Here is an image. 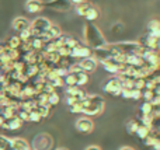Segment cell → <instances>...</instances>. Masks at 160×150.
Returning a JSON list of instances; mask_svg holds the SVG:
<instances>
[{"label":"cell","mask_w":160,"mask_h":150,"mask_svg":"<svg viewBox=\"0 0 160 150\" xmlns=\"http://www.w3.org/2000/svg\"><path fill=\"white\" fill-rule=\"evenodd\" d=\"M30 30H31V34H32V38H41L42 34L47 32L48 28L51 27L52 22L49 21L48 18L45 17H37L35 20L30 22Z\"/></svg>","instance_id":"obj_3"},{"label":"cell","mask_w":160,"mask_h":150,"mask_svg":"<svg viewBox=\"0 0 160 150\" xmlns=\"http://www.w3.org/2000/svg\"><path fill=\"white\" fill-rule=\"evenodd\" d=\"M59 100H61V97H59L58 93H56V91L51 93V94L48 95V105H49V107L56 105V104L59 103Z\"/></svg>","instance_id":"obj_25"},{"label":"cell","mask_w":160,"mask_h":150,"mask_svg":"<svg viewBox=\"0 0 160 150\" xmlns=\"http://www.w3.org/2000/svg\"><path fill=\"white\" fill-rule=\"evenodd\" d=\"M18 38L21 39V42H28V41H31V39H32V34H31V30L28 28V30H25V31H21V32H20V35H18Z\"/></svg>","instance_id":"obj_26"},{"label":"cell","mask_w":160,"mask_h":150,"mask_svg":"<svg viewBox=\"0 0 160 150\" xmlns=\"http://www.w3.org/2000/svg\"><path fill=\"white\" fill-rule=\"evenodd\" d=\"M152 111H153V107L150 105V103H146V101H145V103L141 105V114L142 115H150Z\"/></svg>","instance_id":"obj_27"},{"label":"cell","mask_w":160,"mask_h":150,"mask_svg":"<svg viewBox=\"0 0 160 150\" xmlns=\"http://www.w3.org/2000/svg\"><path fill=\"white\" fill-rule=\"evenodd\" d=\"M152 150H160V142L158 143H155V145L152 146Z\"/></svg>","instance_id":"obj_37"},{"label":"cell","mask_w":160,"mask_h":150,"mask_svg":"<svg viewBox=\"0 0 160 150\" xmlns=\"http://www.w3.org/2000/svg\"><path fill=\"white\" fill-rule=\"evenodd\" d=\"M69 108H70L72 114H82V105H80V103H76L75 105L69 107Z\"/></svg>","instance_id":"obj_34"},{"label":"cell","mask_w":160,"mask_h":150,"mask_svg":"<svg viewBox=\"0 0 160 150\" xmlns=\"http://www.w3.org/2000/svg\"><path fill=\"white\" fill-rule=\"evenodd\" d=\"M35 111L39 114V117L44 119V118H48L51 114V107L49 105H37Z\"/></svg>","instance_id":"obj_21"},{"label":"cell","mask_w":160,"mask_h":150,"mask_svg":"<svg viewBox=\"0 0 160 150\" xmlns=\"http://www.w3.org/2000/svg\"><path fill=\"white\" fill-rule=\"evenodd\" d=\"M101 65L104 66V69L108 73H112V75H118V63H117L114 59H108V60L101 62Z\"/></svg>","instance_id":"obj_16"},{"label":"cell","mask_w":160,"mask_h":150,"mask_svg":"<svg viewBox=\"0 0 160 150\" xmlns=\"http://www.w3.org/2000/svg\"><path fill=\"white\" fill-rule=\"evenodd\" d=\"M117 25H118V27H119V30H122V24H119V22H118V24H117ZM111 30H112V32H117V31H118V28H111Z\"/></svg>","instance_id":"obj_39"},{"label":"cell","mask_w":160,"mask_h":150,"mask_svg":"<svg viewBox=\"0 0 160 150\" xmlns=\"http://www.w3.org/2000/svg\"><path fill=\"white\" fill-rule=\"evenodd\" d=\"M131 98L132 100H141L142 98V91L141 90H131Z\"/></svg>","instance_id":"obj_33"},{"label":"cell","mask_w":160,"mask_h":150,"mask_svg":"<svg viewBox=\"0 0 160 150\" xmlns=\"http://www.w3.org/2000/svg\"><path fill=\"white\" fill-rule=\"evenodd\" d=\"M3 122H4V119H3V117H2V115H0V128H2Z\"/></svg>","instance_id":"obj_42"},{"label":"cell","mask_w":160,"mask_h":150,"mask_svg":"<svg viewBox=\"0 0 160 150\" xmlns=\"http://www.w3.org/2000/svg\"><path fill=\"white\" fill-rule=\"evenodd\" d=\"M86 150H101V149L98 146H88V148H86Z\"/></svg>","instance_id":"obj_38"},{"label":"cell","mask_w":160,"mask_h":150,"mask_svg":"<svg viewBox=\"0 0 160 150\" xmlns=\"http://www.w3.org/2000/svg\"><path fill=\"white\" fill-rule=\"evenodd\" d=\"M153 97H155V94H153V91H150V90H143V91H142V98H143L146 103H149Z\"/></svg>","instance_id":"obj_32"},{"label":"cell","mask_w":160,"mask_h":150,"mask_svg":"<svg viewBox=\"0 0 160 150\" xmlns=\"http://www.w3.org/2000/svg\"><path fill=\"white\" fill-rule=\"evenodd\" d=\"M133 89L143 91L145 90V79H135V80H133Z\"/></svg>","instance_id":"obj_31"},{"label":"cell","mask_w":160,"mask_h":150,"mask_svg":"<svg viewBox=\"0 0 160 150\" xmlns=\"http://www.w3.org/2000/svg\"><path fill=\"white\" fill-rule=\"evenodd\" d=\"M148 30H149V32L160 31V22L158 21V20H152V21H149V24H148Z\"/></svg>","instance_id":"obj_30"},{"label":"cell","mask_w":160,"mask_h":150,"mask_svg":"<svg viewBox=\"0 0 160 150\" xmlns=\"http://www.w3.org/2000/svg\"><path fill=\"white\" fill-rule=\"evenodd\" d=\"M53 145L52 138L49 136L48 133H41L38 136L34 138L32 140V150H51Z\"/></svg>","instance_id":"obj_4"},{"label":"cell","mask_w":160,"mask_h":150,"mask_svg":"<svg viewBox=\"0 0 160 150\" xmlns=\"http://www.w3.org/2000/svg\"><path fill=\"white\" fill-rule=\"evenodd\" d=\"M0 114H2V108H0Z\"/></svg>","instance_id":"obj_45"},{"label":"cell","mask_w":160,"mask_h":150,"mask_svg":"<svg viewBox=\"0 0 160 150\" xmlns=\"http://www.w3.org/2000/svg\"><path fill=\"white\" fill-rule=\"evenodd\" d=\"M11 149L13 150H30V145L25 139L21 138H16V139H11Z\"/></svg>","instance_id":"obj_14"},{"label":"cell","mask_w":160,"mask_h":150,"mask_svg":"<svg viewBox=\"0 0 160 150\" xmlns=\"http://www.w3.org/2000/svg\"><path fill=\"white\" fill-rule=\"evenodd\" d=\"M45 6L53 8L56 11H69L72 8V2L70 0H49Z\"/></svg>","instance_id":"obj_8"},{"label":"cell","mask_w":160,"mask_h":150,"mask_svg":"<svg viewBox=\"0 0 160 150\" xmlns=\"http://www.w3.org/2000/svg\"><path fill=\"white\" fill-rule=\"evenodd\" d=\"M21 45V39L18 38V35H13L11 38H8V41L6 42V46L10 49H18Z\"/></svg>","instance_id":"obj_17"},{"label":"cell","mask_w":160,"mask_h":150,"mask_svg":"<svg viewBox=\"0 0 160 150\" xmlns=\"http://www.w3.org/2000/svg\"><path fill=\"white\" fill-rule=\"evenodd\" d=\"M30 44H31V49L34 52H39V51H42V46H44L45 42L41 38H32L30 41Z\"/></svg>","instance_id":"obj_20"},{"label":"cell","mask_w":160,"mask_h":150,"mask_svg":"<svg viewBox=\"0 0 160 150\" xmlns=\"http://www.w3.org/2000/svg\"><path fill=\"white\" fill-rule=\"evenodd\" d=\"M70 2H72V4H79V3L86 2V0H70Z\"/></svg>","instance_id":"obj_40"},{"label":"cell","mask_w":160,"mask_h":150,"mask_svg":"<svg viewBox=\"0 0 160 150\" xmlns=\"http://www.w3.org/2000/svg\"><path fill=\"white\" fill-rule=\"evenodd\" d=\"M2 51H3V44H0V55H2Z\"/></svg>","instance_id":"obj_43"},{"label":"cell","mask_w":160,"mask_h":150,"mask_svg":"<svg viewBox=\"0 0 160 150\" xmlns=\"http://www.w3.org/2000/svg\"><path fill=\"white\" fill-rule=\"evenodd\" d=\"M21 126H22V122L17 117H14V118H11V119H4L2 128L8 129V131H17V129H20Z\"/></svg>","instance_id":"obj_13"},{"label":"cell","mask_w":160,"mask_h":150,"mask_svg":"<svg viewBox=\"0 0 160 150\" xmlns=\"http://www.w3.org/2000/svg\"><path fill=\"white\" fill-rule=\"evenodd\" d=\"M48 83H49L55 90L56 89H61V87L65 86V81H63V79H62V77H56V79H53V80L48 81Z\"/></svg>","instance_id":"obj_28"},{"label":"cell","mask_w":160,"mask_h":150,"mask_svg":"<svg viewBox=\"0 0 160 150\" xmlns=\"http://www.w3.org/2000/svg\"><path fill=\"white\" fill-rule=\"evenodd\" d=\"M98 17H100V11L93 6V7H91L90 10L87 11V14L84 16V18L87 20L88 22H93V21H96V20L98 18Z\"/></svg>","instance_id":"obj_19"},{"label":"cell","mask_w":160,"mask_h":150,"mask_svg":"<svg viewBox=\"0 0 160 150\" xmlns=\"http://www.w3.org/2000/svg\"><path fill=\"white\" fill-rule=\"evenodd\" d=\"M139 125H141V123L138 122V119H131L129 122L127 123V131L129 132V133L135 135V132H136V129L139 128Z\"/></svg>","instance_id":"obj_24"},{"label":"cell","mask_w":160,"mask_h":150,"mask_svg":"<svg viewBox=\"0 0 160 150\" xmlns=\"http://www.w3.org/2000/svg\"><path fill=\"white\" fill-rule=\"evenodd\" d=\"M79 65H80V67H82V70L84 73H91V72H94V70L97 69V66H98V62L96 60V59L91 56V58H86V59H82V60L79 62Z\"/></svg>","instance_id":"obj_9"},{"label":"cell","mask_w":160,"mask_h":150,"mask_svg":"<svg viewBox=\"0 0 160 150\" xmlns=\"http://www.w3.org/2000/svg\"><path fill=\"white\" fill-rule=\"evenodd\" d=\"M45 7V3L41 0H27L25 2V10L28 13H39Z\"/></svg>","instance_id":"obj_11"},{"label":"cell","mask_w":160,"mask_h":150,"mask_svg":"<svg viewBox=\"0 0 160 150\" xmlns=\"http://www.w3.org/2000/svg\"><path fill=\"white\" fill-rule=\"evenodd\" d=\"M91 7H93V4H91L90 2H82V3H79V4H75V11L78 16L84 17Z\"/></svg>","instance_id":"obj_15"},{"label":"cell","mask_w":160,"mask_h":150,"mask_svg":"<svg viewBox=\"0 0 160 150\" xmlns=\"http://www.w3.org/2000/svg\"><path fill=\"white\" fill-rule=\"evenodd\" d=\"M91 55H93V51L88 46H86L84 44H80L79 46L70 49L69 56L72 59H80V60H82V59H86V58H91Z\"/></svg>","instance_id":"obj_6"},{"label":"cell","mask_w":160,"mask_h":150,"mask_svg":"<svg viewBox=\"0 0 160 150\" xmlns=\"http://www.w3.org/2000/svg\"><path fill=\"white\" fill-rule=\"evenodd\" d=\"M149 133H150V129H148L146 126H142V125H139V128L136 129V132H135L136 136L142 140H143L146 136H149Z\"/></svg>","instance_id":"obj_23"},{"label":"cell","mask_w":160,"mask_h":150,"mask_svg":"<svg viewBox=\"0 0 160 150\" xmlns=\"http://www.w3.org/2000/svg\"><path fill=\"white\" fill-rule=\"evenodd\" d=\"M119 150H135V149H132V148H129V146H124V148H121Z\"/></svg>","instance_id":"obj_41"},{"label":"cell","mask_w":160,"mask_h":150,"mask_svg":"<svg viewBox=\"0 0 160 150\" xmlns=\"http://www.w3.org/2000/svg\"><path fill=\"white\" fill-rule=\"evenodd\" d=\"M56 51H58V46H56L55 41H48L42 46V52L44 53H52V52H56Z\"/></svg>","instance_id":"obj_22"},{"label":"cell","mask_w":160,"mask_h":150,"mask_svg":"<svg viewBox=\"0 0 160 150\" xmlns=\"http://www.w3.org/2000/svg\"><path fill=\"white\" fill-rule=\"evenodd\" d=\"M104 91L108 93L111 95H121V90H122V86H121V80H119L118 76H114V77L108 79V81L104 84Z\"/></svg>","instance_id":"obj_5"},{"label":"cell","mask_w":160,"mask_h":150,"mask_svg":"<svg viewBox=\"0 0 160 150\" xmlns=\"http://www.w3.org/2000/svg\"><path fill=\"white\" fill-rule=\"evenodd\" d=\"M75 77H76V86L78 87H82V86H84V84L88 83V75L84 73V72L76 73Z\"/></svg>","instance_id":"obj_18"},{"label":"cell","mask_w":160,"mask_h":150,"mask_svg":"<svg viewBox=\"0 0 160 150\" xmlns=\"http://www.w3.org/2000/svg\"><path fill=\"white\" fill-rule=\"evenodd\" d=\"M141 46H145V48H149L152 51H158L159 49V38H155L152 35H145L143 38H141V42H138Z\"/></svg>","instance_id":"obj_10"},{"label":"cell","mask_w":160,"mask_h":150,"mask_svg":"<svg viewBox=\"0 0 160 150\" xmlns=\"http://www.w3.org/2000/svg\"><path fill=\"white\" fill-rule=\"evenodd\" d=\"M121 97H124V98H131V90L122 89V90H121Z\"/></svg>","instance_id":"obj_36"},{"label":"cell","mask_w":160,"mask_h":150,"mask_svg":"<svg viewBox=\"0 0 160 150\" xmlns=\"http://www.w3.org/2000/svg\"><path fill=\"white\" fill-rule=\"evenodd\" d=\"M76 103H80V101H79L76 97H69V95H66V104H68V105H69V107L75 105Z\"/></svg>","instance_id":"obj_35"},{"label":"cell","mask_w":160,"mask_h":150,"mask_svg":"<svg viewBox=\"0 0 160 150\" xmlns=\"http://www.w3.org/2000/svg\"><path fill=\"white\" fill-rule=\"evenodd\" d=\"M56 150H69V149H66V148H59V149H56Z\"/></svg>","instance_id":"obj_44"},{"label":"cell","mask_w":160,"mask_h":150,"mask_svg":"<svg viewBox=\"0 0 160 150\" xmlns=\"http://www.w3.org/2000/svg\"><path fill=\"white\" fill-rule=\"evenodd\" d=\"M30 21H28L27 18H24V17H17V18H14L13 21V30L14 31H18V32H21V31H25L30 28Z\"/></svg>","instance_id":"obj_12"},{"label":"cell","mask_w":160,"mask_h":150,"mask_svg":"<svg viewBox=\"0 0 160 150\" xmlns=\"http://www.w3.org/2000/svg\"><path fill=\"white\" fill-rule=\"evenodd\" d=\"M28 121H30V122H41L42 118L39 117V114L35 111V109H34V111L28 112Z\"/></svg>","instance_id":"obj_29"},{"label":"cell","mask_w":160,"mask_h":150,"mask_svg":"<svg viewBox=\"0 0 160 150\" xmlns=\"http://www.w3.org/2000/svg\"><path fill=\"white\" fill-rule=\"evenodd\" d=\"M76 129L80 133H90L94 129V122L88 117H82L76 121Z\"/></svg>","instance_id":"obj_7"},{"label":"cell","mask_w":160,"mask_h":150,"mask_svg":"<svg viewBox=\"0 0 160 150\" xmlns=\"http://www.w3.org/2000/svg\"><path fill=\"white\" fill-rule=\"evenodd\" d=\"M83 39H84V45L90 48L91 51L101 49L107 45V41H105L102 32L100 31V28L91 22L86 24L83 28Z\"/></svg>","instance_id":"obj_1"},{"label":"cell","mask_w":160,"mask_h":150,"mask_svg":"<svg viewBox=\"0 0 160 150\" xmlns=\"http://www.w3.org/2000/svg\"><path fill=\"white\" fill-rule=\"evenodd\" d=\"M80 105H82V114H86L87 117H96V115H100L102 112L105 103L102 97L93 94L87 95L84 100L80 101Z\"/></svg>","instance_id":"obj_2"}]
</instances>
